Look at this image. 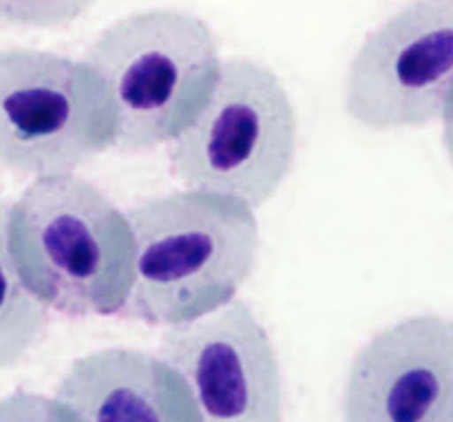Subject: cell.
<instances>
[{
    "instance_id": "1",
    "label": "cell",
    "mask_w": 453,
    "mask_h": 422,
    "mask_svg": "<svg viewBox=\"0 0 453 422\" xmlns=\"http://www.w3.org/2000/svg\"><path fill=\"white\" fill-rule=\"evenodd\" d=\"M133 281L124 317L181 326L234 299L259 257L255 208L221 195L184 190L128 212Z\"/></svg>"
},
{
    "instance_id": "2",
    "label": "cell",
    "mask_w": 453,
    "mask_h": 422,
    "mask_svg": "<svg viewBox=\"0 0 453 422\" xmlns=\"http://www.w3.org/2000/svg\"><path fill=\"white\" fill-rule=\"evenodd\" d=\"M9 248L25 286L66 317L122 314L133 281L128 217L91 181L38 177L9 208Z\"/></svg>"
},
{
    "instance_id": "3",
    "label": "cell",
    "mask_w": 453,
    "mask_h": 422,
    "mask_svg": "<svg viewBox=\"0 0 453 422\" xmlns=\"http://www.w3.org/2000/svg\"><path fill=\"white\" fill-rule=\"evenodd\" d=\"M84 62L109 93L113 146L124 153L175 140L206 104L221 71L211 27L181 9L119 18Z\"/></svg>"
},
{
    "instance_id": "4",
    "label": "cell",
    "mask_w": 453,
    "mask_h": 422,
    "mask_svg": "<svg viewBox=\"0 0 453 422\" xmlns=\"http://www.w3.org/2000/svg\"><path fill=\"white\" fill-rule=\"evenodd\" d=\"M296 157V113L268 66L234 58L193 122L173 140L171 166L188 190L268 202Z\"/></svg>"
},
{
    "instance_id": "5",
    "label": "cell",
    "mask_w": 453,
    "mask_h": 422,
    "mask_svg": "<svg viewBox=\"0 0 453 422\" xmlns=\"http://www.w3.org/2000/svg\"><path fill=\"white\" fill-rule=\"evenodd\" d=\"M115 142L109 93L87 62L0 49V166L69 175Z\"/></svg>"
},
{
    "instance_id": "6",
    "label": "cell",
    "mask_w": 453,
    "mask_h": 422,
    "mask_svg": "<svg viewBox=\"0 0 453 422\" xmlns=\"http://www.w3.org/2000/svg\"><path fill=\"white\" fill-rule=\"evenodd\" d=\"M453 87V0H414L376 27L345 80L349 118L374 131L438 119Z\"/></svg>"
},
{
    "instance_id": "7",
    "label": "cell",
    "mask_w": 453,
    "mask_h": 422,
    "mask_svg": "<svg viewBox=\"0 0 453 422\" xmlns=\"http://www.w3.org/2000/svg\"><path fill=\"white\" fill-rule=\"evenodd\" d=\"M159 354L184 379L202 422H283L277 352L243 301L173 326Z\"/></svg>"
},
{
    "instance_id": "8",
    "label": "cell",
    "mask_w": 453,
    "mask_h": 422,
    "mask_svg": "<svg viewBox=\"0 0 453 422\" xmlns=\"http://www.w3.org/2000/svg\"><path fill=\"white\" fill-rule=\"evenodd\" d=\"M343 422H453V321L410 317L372 336L354 358Z\"/></svg>"
},
{
    "instance_id": "9",
    "label": "cell",
    "mask_w": 453,
    "mask_h": 422,
    "mask_svg": "<svg viewBox=\"0 0 453 422\" xmlns=\"http://www.w3.org/2000/svg\"><path fill=\"white\" fill-rule=\"evenodd\" d=\"M56 398L80 422H202L184 379L162 357L111 348L78 358Z\"/></svg>"
},
{
    "instance_id": "10",
    "label": "cell",
    "mask_w": 453,
    "mask_h": 422,
    "mask_svg": "<svg viewBox=\"0 0 453 422\" xmlns=\"http://www.w3.org/2000/svg\"><path fill=\"white\" fill-rule=\"evenodd\" d=\"M47 310L18 274L9 248V206L0 199V370L18 365L38 343Z\"/></svg>"
},
{
    "instance_id": "11",
    "label": "cell",
    "mask_w": 453,
    "mask_h": 422,
    "mask_svg": "<svg viewBox=\"0 0 453 422\" xmlns=\"http://www.w3.org/2000/svg\"><path fill=\"white\" fill-rule=\"evenodd\" d=\"M97 0H0V22L35 29L73 25Z\"/></svg>"
},
{
    "instance_id": "12",
    "label": "cell",
    "mask_w": 453,
    "mask_h": 422,
    "mask_svg": "<svg viewBox=\"0 0 453 422\" xmlns=\"http://www.w3.org/2000/svg\"><path fill=\"white\" fill-rule=\"evenodd\" d=\"M0 422H80V418L58 398L18 389L0 398Z\"/></svg>"
},
{
    "instance_id": "13",
    "label": "cell",
    "mask_w": 453,
    "mask_h": 422,
    "mask_svg": "<svg viewBox=\"0 0 453 422\" xmlns=\"http://www.w3.org/2000/svg\"><path fill=\"white\" fill-rule=\"evenodd\" d=\"M442 144H445L447 157L453 164V87L449 97L445 102V109H442Z\"/></svg>"
}]
</instances>
